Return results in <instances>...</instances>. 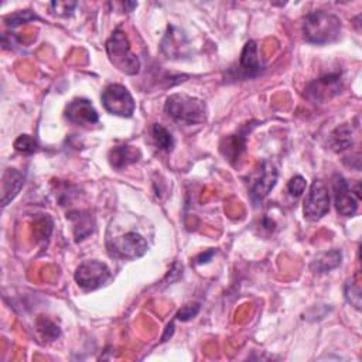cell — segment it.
I'll return each instance as SVG.
<instances>
[{"label":"cell","instance_id":"19","mask_svg":"<svg viewBox=\"0 0 362 362\" xmlns=\"http://www.w3.org/2000/svg\"><path fill=\"white\" fill-rule=\"evenodd\" d=\"M151 136L154 143L164 151H171L174 147V138L173 135L167 131V129L159 123H154L151 127Z\"/></svg>","mask_w":362,"mask_h":362},{"label":"cell","instance_id":"22","mask_svg":"<svg viewBox=\"0 0 362 362\" xmlns=\"http://www.w3.org/2000/svg\"><path fill=\"white\" fill-rule=\"evenodd\" d=\"M37 142L34 140V138L29 136V135H21L17 138V140L14 142V149L20 153L24 154H32L37 150Z\"/></svg>","mask_w":362,"mask_h":362},{"label":"cell","instance_id":"4","mask_svg":"<svg viewBox=\"0 0 362 362\" xmlns=\"http://www.w3.org/2000/svg\"><path fill=\"white\" fill-rule=\"evenodd\" d=\"M102 103L111 115L131 118L135 114L136 102L129 89L120 84L108 85L102 92Z\"/></svg>","mask_w":362,"mask_h":362},{"label":"cell","instance_id":"6","mask_svg":"<svg viewBox=\"0 0 362 362\" xmlns=\"http://www.w3.org/2000/svg\"><path fill=\"white\" fill-rule=\"evenodd\" d=\"M111 276V270L105 264L99 261H85L76 268L74 279L81 289L91 292L105 286Z\"/></svg>","mask_w":362,"mask_h":362},{"label":"cell","instance_id":"18","mask_svg":"<svg viewBox=\"0 0 362 362\" xmlns=\"http://www.w3.org/2000/svg\"><path fill=\"white\" fill-rule=\"evenodd\" d=\"M68 218L74 224V232H75V239L81 241L87 238L92 232V222H91V215L83 211L71 213Z\"/></svg>","mask_w":362,"mask_h":362},{"label":"cell","instance_id":"20","mask_svg":"<svg viewBox=\"0 0 362 362\" xmlns=\"http://www.w3.org/2000/svg\"><path fill=\"white\" fill-rule=\"evenodd\" d=\"M345 299L356 310L361 308V280L358 275L351 277L345 284Z\"/></svg>","mask_w":362,"mask_h":362},{"label":"cell","instance_id":"24","mask_svg":"<svg viewBox=\"0 0 362 362\" xmlns=\"http://www.w3.org/2000/svg\"><path fill=\"white\" fill-rule=\"evenodd\" d=\"M75 8H76L75 2H51L50 3L51 13L56 14V16H60V17L71 16Z\"/></svg>","mask_w":362,"mask_h":362},{"label":"cell","instance_id":"2","mask_svg":"<svg viewBox=\"0 0 362 362\" xmlns=\"http://www.w3.org/2000/svg\"><path fill=\"white\" fill-rule=\"evenodd\" d=\"M166 114L180 125H200L206 120L205 102L186 94H173L164 105Z\"/></svg>","mask_w":362,"mask_h":362},{"label":"cell","instance_id":"11","mask_svg":"<svg viewBox=\"0 0 362 362\" xmlns=\"http://www.w3.org/2000/svg\"><path fill=\"white\" fill-rule=\"evenodd\" d=\"M277 181V171L276 167L269 163L264 162L261 169L257 170V174L253 177V181L251 184V197L255 202L262 201L276 186Z\"/></svg>","mask_w":362,"mask_h":362},{"label":"cell","instance_id":"15","mask_svg":"<svg viewBox=\"0 0 362 362\" xmlns=\"http://www.w3.org/2000/svg\"><path fill=\"white\" fill-rule=\"evenodd\" d=\"M24 184V175L23 173L9 169L3 174L2 181V206H6L10 201L16 198Z\"/></svg>","mask_w":362,"mask_h":362},{"label":"cell","instance_id":"12","mask_svg":"<svg viewBox=\"0 0 362 362\" xmlns=\"http://www.w3.org/2000/svg\"><path fill=\"white\" fill-rule=\"evenodd\" d=\"M239 68L246 76H257L264 71V65L257 53L256 41L251 40L244 45V50L239 58Z\"/></svg>","mask_w":362,"mask_h":362},{"label":"cell","instance_id":"1","mask_svg":"<svg viewBox=\"0 0 362 362\" xmlns=\"http://www.w3.org/2000/svg\"><path fill=\"white\" fill-rule=\"evenodd\" d=\"M301 30L307 43L321 45L337 41L343 32V24L335 14L317 10L306 16Z\"/></svg>","mask_w":362,"mask_h":362},{"label":"cell","instance_id":"26","mask_svg":"<svg viewBox=\"0 0 362 362\" xmlns=\"http://www.w3.org/2000/svg\"><path fill=\"white\" fill-rule=\"evenodd\" d=\"M34 19H37L36 14H33L29 10H25V12H19V13H14V14L9 16L6 19V21H8V25H10V28H16V25H20L23 23H28V21L34 20Z\"/></svg>","mask_w":362,"mask_h":362},{"label":"cell","instance_id":"16","mask_svg":"<svg viewBox=\"0 0 362 362\" xmlns=\"http://www.w3.org/2000/svg\"><path fill=\"white\" fill-rule=\"evenodd\" d=\"M328 145L337 153L348 150L354 145L352 126H350L348 123H343L335 127L328 136Z\"/></svg>","mask_w":362,"mask_h":362},{"label":"cell","instance_id":"7","mask_svg":"<svg viewBox=\"0 0 362 362\" xmlns=\"http://www.w3.org/2000/svg\"><path fill=\"white\" fill-rule=\"evenodd\" d=\"M330 191L321 180H315L304 200L303 213L308 221H319L330 211Z\"/></svg>","mask_w":362,"mask_h":362},{"label":"cell","instance_id":"23","mask_svg":"<svg viewBox=\"0 0 362 362\" xmlns=\"http://www.w3.org/2000/svg\"><path fill=\"white\" fill-rule=\"evenodd\" d=\"M306 178L301 175H295L288 183V191L293 198H300L306 190Z\"/></svg>","mask_w":362,"mask_h":362},{"label":"cell","instance_id":"5","mask_svg":"<svg viewBox=\"0 0 362 362\" xmlns=\"http://www.w3.org/2000/svg\"><path fill=\"white\" fill-rule=\"evenodd\" d=\"M343 91V76L340 72L327 74L310 83L304 89V96L313 103H326Z\"/></svg>","mask_w":362,"mask_h":362},{"label":"cell","instance_id":"10","mask_svg":"<svg viewBox=\"0 0 362 362\" xmlns=\"http://www.w3.org/2000/svg\"><path fill=\"white\" fill-rule=\"evenodd\" d=\"M65 118L76 126H91L99 122V115L92 103L84 98H75L65 107Z\"/></svg>","mask_w":362,"mask_h":362},{"label":"cell","instance_id":"8","mask_svg":"<svg viewBox=\"0 0 362 362\" xmlns=\"http://www.w3.org/2000/svg\"><path fill=\"white\" fill-rule=\"evenodd\" d=\"M332 189H334V201L335 209L343 217H352L358 211V202L361 198L359 183H356L355 190H352L348 181L341 175L335 174L332 177Z\"/></svg>","mask_w":362,"mask_h":362},{"label":"cell","instance_id":"28","mask_svg":"<svg viewBox=\"0 0 362 362\" xmlns=\"http://www.w3.org/2000/svg\"><path fill=\"white\" fill-rule=\"evenodd\" d=\"M173 331H174V324L171 323V324H169V326H167L166 334L163 335V341H166V340H167V337H169V335H171V334H173Z\"/></svg>","mask_w":362,"mask_h":362},{"label":"cell","instance_id":"13","mask_svg":"<svg viewBox=\"0 0 362 362\" xmlns=\"http://www.w3.org/2000/svg\"><path fill=\"white\" fill-rule=\"evenodd\" d=\"M142 158V153L138 147L135 146H116L109 151V163L114 169L122 170L127 166H131Z\"/></svg>","mask_w":362,"mask_h":362},{"label":"cell","instance_id":"27","mask_svg":"<svg viewBox=\"0 0 362 362\" xmlns=\"http://www.w3.org/2000/svg\"><path fill=\"white\" fill-rule=\"evenodd\" d=\"M215 252L214 251H210L209 253H202L200 257H198V264H205V262H209V261H206V259H210V257L214 255Z\"/></svg>","mask_w":362,"mask_h":362},{"label":"cell","instance_id":"17","mask_svg":"<svg viewBox=\"0 0 362 362\" xmlns=\"http://www.w3.org/2000/svg\"><path fill=\"white\" fill-rule=\"evenodd\" d=\"M341 259L343 255L339 249L326 251L315 257V261L310 265V269L315 273H327L335 268H339L341 265Z\"/></svg>","mask_w":362,"mask_h":362},{"label":"cell","instance_id":"14","mask_svg":"<svg viewBox=\"0 0 362 362\" xmlns=\"http://www.w3.org/2000/svg\"><path fill=\"white\" fill-rule=\"evenodd\" d=\"M246 134L248 132H239L222 139L220 145V150L224 154V158H226L231 163H235L237 160H239L241 154L245 151Z\"/></svg>","mask_w":362,"mask_h":362},{"label":"cell","instance_id":"21","mask_svg":"<svg viewBox=\"0 0 362 362\" xmlns=\"http://www.w3.org/2000/svg\"><path fill=\"white\" fill-rule=\"evenodd\" d=\"M37 330L41 334V337L44 340H47V341L57 340L60 337V334H61L60 328L53 321L45 319V317H40L37 320Z\"/></svg>","mask_w":362,"mask_h":362},{"label":"cell","instance_id":"25","mask_svg":"<svg viewBox=\"0 0 362 362\" xmlns=\"http://www.w3.org/2000/svg\"><path fill=\"white\" fill-rule=\"evenodd\" d=\"M198 313H200V304L193 303V304H187L184 307H181L178 310V313L175 315V317L181 321H189V320L194 319Z\"/></svg>","mask_w":362,"mask_h":362},{"label":"cell","instance_id":"9","mask_svg":"<svg viewBox=\"0 0 362 362\" xmlns=\"http://www.w3.org/2000/svg\"><path fill=\"white\" fill-rule=\"evenodd\" d=\"M108 249L112 256L119 257V259H138L147 252L149 245L140 234L132 231L108 241Z\"/></svg>","mask_w":362,"mask_h":362},{"label":"cell","instance_id":"3","mask_svg":"<svg viewBox=\"0 0 362 362\" xmlns=\"http://www.w3.org/2000/svg\"><path fill=\"white\" fill-rule=\"evenodd\" d=\"M107 53L112 65L126 75H136L140 71V60L132 53L126 33L116 29L107 41Z\"/></svg>","mask_w":362,"mask_h":362}]
</instances>
